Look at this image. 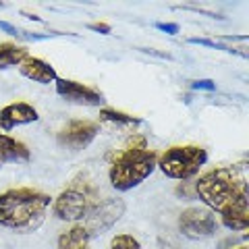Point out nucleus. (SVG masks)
I'll list each match as a JSON object with an SVG mask.
<instances>
[{"instance_id": "1", "label": "nucleus", "mask_w": 249, "mask_h": 249, "mask_svg": "<svg viewBox=\"0 0 249 249\" xmlns=\"http://www.w3.org/2000/svg\"><path fill=\"white\" fill-rule=\"evenodd\" d=\"M197 197L208 210L222 216L229 231L249 229V193L245 175L239 166H220L204 173L196 183Z\"/></svg>"}, {"instance_id": "2", "label": "nucleus", "mask_w": 249, "mask_h": 249, "mask_svg": "<svg viewBox=\"0 0 249 249\" xmlns=\"http://www.w3.org/2000/svg\"><path fill=\"white\" fill-rule=\"evenodd\" d=\"M50 208V196L17 187L0 196V227L17 231V232H34L44 224L46 210Z\"/></svg>"}, {"instance_id": "3", "label": "nucleus", "mask_w": 249, "mask_h": 249, "mask_svg": "<svg viewBox=\"0 0 249 249\" xmlns=\"http://www.w3.org/2000/svg\"><path fill=\"white\" fill-rule=\"evenodd\" d=\"M156 164H158V156L156 152L147 150L145 139L133 137L129 145L116 154V158L112 160L108 178L116 191H129L139 183H143L156 170Z\"/></svg>"}, {"instance_id": "4", "label": "nucleus", "mask_w": 249, "mask_h": 249, "mask_svg": "<svg viewBox=\"0 0 249 249\" xmlns=\"http://www.w3.org/2000/svg\"><path fill=\"white\" fill-rule=\"evenodd\" d=\"M96 204H98L96 189H93L89 183L81 181V178H75V181L54 199L52 210H54V216L60 218V220L77 222V220H83Z\"/></svg>"}, {"instance_id": "5", "label": "nucleus", "mask_w": 249, "mask_h": 249, "mask_svg": "<svg viewBox=\"0 0 249 249\" xmlns=\"http://www.w3.org/2000/svg\"><path fill=\"white\" fill-rule=\"evenodd\" d=\"M208 162V154L199 145H173L158 158V166L170 178H191Z\"/></svg>"}, {"instance_id": "6", "label": "nucleus", "mask_w": 249, "mask_h": 249, "mask_svg": "<svg viewBox=\"0 0 249 249\" xmlns=\"http://www.w3.org/2000/svg\"><path fill=\"white\" fill-rule=\"evenodd\" d=\"M123 214H124V201L123 199L110 197L106 201H98L91 212L85 216L83 229L88 231L89 239L98 237V235H102V232H106L108 229H112L114 224L121 220Z\"/></svg>"}, {"instance_id": "7", "label": "nucleus", "mask_w": 249, "mask_h": 249, "mask_svg": "<svg viewBox=\"0 0 249 249\" xmlns=\"http://www.w3.org/2000/svg\"><path fill=\"white\" fill-rule=\"evenodd\" d=\"M178 231L187 239H208L218 231V222L212 210L187 208L178 216Z\"/></svg>"}, {"instance_id": "8", "label": "nucleus", "mask_w": 249, "mask_h": 249, "mask_svg": "<svg viewBox=\"0 0 249 249\" xmlns=\"http://www.w3.org/2000/svg\"><path fill=\"white\" fill-rule=\"evenodd\" d=\"M100 133V124L93 123V121H71L67 123L65 127L58 131V143L67 150H73V152H79L85 150L96 135Z\"/></svg>"}, {"instance_id": "9", "label": "nucleus", "mask_w": 249, "mask_h": 249, "mask_svg": "<svg viewBox=\"0 0 249 249\" xmlns=\"http://www.w3.org/2000/svg\"><path fill=\"white\" fill-rule=\"evenodd\" d=\"M56 93L71 104H81V106H102L104 98L102 93L88 88L83 83H77L71 79H56Z\"/></svg>"}, {"instance_id": "10", "label": "nucleus", "mask_w": 249, "mask_h": 249, "mask_svg": "<svg viewBox=\"0 0 249 249\" xmlns=\"http://www.w3.org/2000/svg\"><path fill=\"white\" fill-rule=\"evenodd\" d=\"M37 119H40V114H37L34 106H29L25 102H13L0 110V129L6 133V131H13L21 127V124L36 123Z\"/></svg>"}, {"instance_id": "11", "label": "nucleus", "mask_w": 249, "mask_h": 249, "mask_svg": "<svg viewBox=\"0 0 249 249\" xmlns=\"http://www.w3.org/2000/svg\"><path fill=\"white\" fill-rule=\"evenodd\" d=\"M19 71L23 77H27V79L36 81V83H44V85L54 83L58 79V75L52 65H48V62L42 58H34V56H27L23 60L19 65Z\"/></svg>"}, {"instance_id": "12", "label": "nucleus", "mask_w": 249, "mask_h": 249, "mask_svg": "<svg viewBox=\"0 0 249 249\" xmlns=\"http://www.w3.org/2000/svg\"><path fill=\"white\" fill-rule=\"evenodd\" d=\"M25 164L29 162V150L25 143L17 142L15 137L6 135V133H0V168L4 164Z\"/></svg>"}, {"instance_id": "13", "label": "nucleus", "mask_w": 249, "mask_h": 249, "mask_svg": "<svg viewBox=\"0 0 249 249\" xmlns=\"http://www.w3.org/2000/svg\"><path fill=\"white\" fill-rule=\"evenodd\" d=\"M58 249H89V235L83 224H75L58 237Z\"/></svg>"}, {"instance_id": "14", "label": "nucleus", "mask_w": 249, "mask_h": 249, "mask_svg": "<svg viewBox=\"0 0 249 249\" xmlns=\"http://www.w3.org/2000/svg\"><path fill=\"white\" fill-rule=\"evenodd\" d=\"M27 56H29V52H27V48H23V46L11 44V42L0 44V69L21 65Z\"/></svg>"}, {"instance_id": "15", "label": "nucleus", "mask_w": 249, "mask_h": 249, "mask_svg": "<svg viewBox=\"0 0 249 249\" xmlns=\"http://www.w3.org/2000/svg\"><path fill=\"white\" fill-rule=\"evenodd\" d=\"M100 121L116 124V127H137V124H142V119L131 116V114H124V112H119V110H112V108H104V110H100Z\"/></svg>"}, {"instance_id": "16", "label": "nucleus", "mask_w": 249, "mask_h": 249, "mask_svg": "<svg viewBox=\"0 0 249 249\" xmlns=\"http://www.w3.org/2000/svg\"><path fill=\"white\" fill-rule=\"evenodd\" d=\"M110 249H142V245L131 235H116L110 241Z\"/></svg>"}, {"instance_id": "17", "label": "nucleus", "mask_w": 249, "mask_h": 249, "mask_svg": "<svg viewBox=\"0 0 249 249\" xmlns=\"http://www.w3.org/2000/svg\"><path fill=\"white\" fill-rule=\"evenodd\" d=\"M156 27L162 29V31H166V34H178V25L177 23H156Z\"/></svg>"}, {"instance_id": "18", "label": "nucleus", "mask_w": 249, "mask_h": 249, "mask_svg": "<svg viewBox=\"0 0 249 249\" xmlns=\"http://www.w3.org/2000/svg\"><path fill=\"white\" fill-rule=\"evenodd\" d=\"M193 88H196V89H210V91H214V89H216V85L210 81V79H201V81H196V83H193Z\"/></svg>"}, {"instance_id": "19", "label": "nucleus", "mask_w": 249, "mask_h": 249, "mask_svg": "<svg viewBox=\"0 0 249 249\" xmlns=\"http://www.w3.org/2000/svg\"><path fill=\"white\" fill-rule=\"evenodd\" d=\"M89 29L100 31V34H110V25H106V23H91Z\"/></svg>"}, {"instance_id": "20", "label": "nucleus", "mask_w": 249, "mask_h": 249, "mask_svg": "<svg viewBox=\"0 0 249 249\" xmlns=\"http://www.w3.org/2000/svg\"><path fill=\"white\" fill-rule=\"evenodd\" d=\"M235 249H247V247H245V245H241V247H235Z\"/></svg>"}]
</instances>
